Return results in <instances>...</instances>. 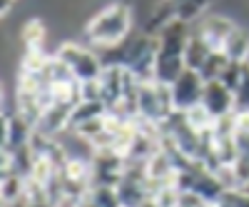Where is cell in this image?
<instances>
[{
    "mask_svg": "<svg viewBox=\"0 0 249 207\" xmlns=\"http://www.w3.org/2000/svg\"><path fill=\"white\" fill-rule=\"evenodd\" d=\"M155 60H157V38L142 33L122 43V68L130 70L140 82L155 80Z\"/></svg>",
    "mask_w": 249,
    "mask_h": 207,
    "instance_id": "cell-4",
    "label": "cell"
},
{
    "mask_svg": "<svg viewBox=\"0 0 249 207\" xmlns=\"http://www.w3.org/2000/svg\"><path fill=\"white\" fill-rule=\"evenodd\" d=\"M184 120L190 122V125H192L197 132L212 130V128H214V122H217V120H214L210 113H207V110L202 108V102H199V105H195V108H190V110H187V113H184Z\"/></svg>",
    "mask_w": 249,
    "mask_h": 207,
    "instance_id": "cell-21",
    "label": "cell"
},
{
    "mask_svg": "<svg viewBox=\"0 0 249 207\" xmlns=\"http://www.w3.org/2000/svg\"><path fill=\"white\" fill-rule=\"evenodd\" d=\"M244 65H247V68H249V55H247V60H244Z\"/></svg>",
    "mask_w": 249,
    "mask_h": 207,
    "instance_id": "cell-28",
    "label": "cell"
},
{
    "mask_svg": "<svg viewBox=\"0 0 249 207\" xmlns=\"http://www.w3.org/2000/svg\"><path fill=\"white\" fill-rule=\"evenodd\" d=\"M227 65H230L227 55H224L222 50H214L210 57L204 60V65H202L197 73L202 75V80H204V82H214V80H222V75H224Z\"/></svg>",
    "mask_w": 249,
    "mask_h": 207,
    "instance_id": "cell-20",
    "label": "cell"
},
{
    "mask_svg": "<svg viewBox=\"0 0 249 207\" xmlns=\"http://www.w3.org/2000/svg\"><path fill=\"white\" fill-rule=\"evenodd\" d=\"M127 168V157L117 150H95V157L90 162V185H107L117 188L122 180V172Z\"/></svg>",
    "mask_w": 249,
    "mask_h": 207,
    "instance_id": "cell-6",
    "label": "cell"
},
{
    "mask_svg": "<svg viewBox=\"0 0 249 207\" xmlns=\"http://www.w3.org/2000/svg\"><path fill=\"white\" fill-rule=\"evenodd\" d=\"M90 197L97 207H122L120 197H117V190L107 188V185H95V188H90Z\"/></svg>",
    "mask_w": 249,
    "mask_h": 207,
    "instance_id": "cell-22",
    "label": "cell"
},
{
    "mask_svg": "<svg viewBox=\"0 0 249 207\" xmlns=\"http://www.w3.org/2000/svg\"><path fill=\"white\" fill-rule=\"evenodd\" d=\"M107 115V108L105 102H88V100H80L77 105L72 108V115H70V130H77L80 125L95 120V117H102Z\"/></svg>",
    "mask_w": 249,
    "mask_h": 207,
    "instance_id": "cell-17",
    "label": "cell"
},
{
    "mask_svg": "<svg viewBox=\"0 0 249 207\" xmlns=\"http://www.w3.org/2000/svg\"><path fill=\"white\" fill-rule=\"evenodd\" d=\"M222 53L227 55L230 63H244L247 55H249V33H247V28H239L237 25L234 33L224 40Z\"/></svg>",
    "mask_w": 249,
    "mask_h": 207,
    "instance_id": "cell-15",
    "label": "cell"
},
{
    "mask_svg": "<svg viewBox=\"0 0 249 207\" xmlns=\"http://www.w3.org/2000/svg\"><path fill=\"white\" fill-rule=\"evenodd\" d=\"M242 190H244V192H247V195H249V182H247V185H244V188H242Z\"/></svg>",
    "mask_w": 249,
    "mask_h": 207,
    "instance_id": "cell-27",
    "label": "cell"
},
{
    "mask_svg": "<svg viewBox=\"0 0 249 207\" xmlns=\"http://www.w3.org/2000/svg\"><path fill=\"white\" fill-rule=\"evenodd\" d=\"M62 207H77V205H62Z\"/></svg>",
    "mask_w": 249,
    "mask_h": 207,
    "instance_id": "cell-30",
    "label": "cell"
},
{
    "mask_svg": "<svg viewBox=\"0 0 249 207\" xmlns=\"http://www.w3.org/2000/svg\"><path fill=\"white\" fill-rule=\"evenodd\" d=\"M187 70L184 57L179 55H160L155 60V82H162V85H175V80Z\"/></svg>",
    "mask_w": 249,
    "mask_h": 207,
    "instance_id": "cell-12",
    "label": "cell"
},
{
    "mask_svg": "<svg viewBox=\"0 0 249 207\" xmlns=\"http://www.w3.org/2000/svg\"><path fill=\"white\" fill-rule=\"evenodd\" d=\"M0 13H3V18L15 13V0H0Z\"/></svg>",
    "mask_w": 249,
    "mask_h": 207,
    "instance_id": "cell-26",
    "label": "cell"
},
{
    "mask_svg": "<svg viewBox=\"0 0 249 207\" xmlns=\"http://www.w3.org/2000/svg\"><path fill=\"white\" fill-rule=\"evenodd\" d=\"M234 145H237V157H249V132L239 130L234 132Z\"/></svg>",
    "mask_w": 249,
    "mask_h": 207,
    "instance_id": "cell-25",
    "label": "cell"
},
{
    "mask_svg": "<svg viewBox=\"0 0 249 207\" xmlns=\"http://www.w3.org/2000/svg\"><path fill=\"white\" fill-rule=\"evenodd\" d=\"M204 85H207V82L202 80V75H199L197 70L187 68V70L175 80V85H170V88H172V100H175V110L187 113L190 108L199 105V102H202V93H204Z\"/></svg>",
    "mask_w": 249,
    "mask_h": 207,
    "instance_id": "cell-7",
    "label": "cell"
},
{
    "mask_svg": "<svg viewBox=\"0 0 249 207\" xmlns=\"http://www.w3.org/2000/svg\"><path fill=\"white\" fill-rule=\"evenodd\" d=\"M214 50L210 48V43L204 40V35L199 30H192L190 35V43H187L184 48V65L190 68V70H199L204 65V60L210 57Z\"/></svg>",
    "mask_w": 249,
    "mask_h": 207,
    "instance_id": "cell-13",
    "label": "cell"
},
{
    "mask_svg": "<svg viewBox=\"0 0 249 207\" xmlns=\"http://www.w3.org/2000/svg\"><path fill=\"white\" fill-rule=\"evenodd\" d=\"M25 188H28V177L18 175V172H8L3 175V207H10L15 205L18 200L25 197Z\"/></svg>",
    "mask_w": 249,
    "mask_h": 207,
    "instance_id": "cell-18",
    "label": "cell"
},
{
    "mask_svg": "<svg viewBox=\"0 0 249 207\" xmlns=\"http://www.w3.org/2000/svg\"><path fill=\"white\" fill-rule=\"evenodd\" d=\"M135 23V8L124 0H112L110 5L97 10L85 23V35L95 48H117L130 38Z\"/></svg>",
    "mask_w": 249,
    "mask_h": 207,
    "instance_id": "cell-1",
    "label": "cell"
},
{
    "mask_svg": "<svg viewBox=\"0 0 249 207\" xmlns=\"http://www.w3.org/2000/svg\"><path fill=\"white\" fill-rule=\"evenodd\" d=\"M247 113H249V68L244 65L242 85L234 90V115H247Z\"/></svg>",
    "mask_w": 249,
    "mask_h": 207,
    "instance_id": "cell-23",
    "label": "cell"
},
{
    "mask_svg": "<svg viewBox=\"0 0 249 207\" xmlns=\"http://www.w3.org/2000/svg\"><path fill=\"white\" fill-rule=\"evenodd\" d=\"M202 207H217V205H207V202H204V205H202Z\"/></svg>",
    "mask_w": 249,
    "mask_h": 207,
    "instance_id": "cell-29",
    "label": "cell"
},
{
    "mask_svg": "<svg viewBox=\"0 0 249 207\" xmlns=\"http://www.w3.org/2000/svg\"><path fill=\"white\" fill-rule=\"evenodd\" d=\"M242 77H244V63H230L219 82H224V85L234 93V90L242 85Z\"/></svg>",
    "mask_w": 249,
    "mask_h": 207,
    "instance_id": "cell-24",
    "label": "cell"
},
{
    "mask_svg": "<svg viewBox=\"0 0 249 207\" xmlns=\"http://www.w3.org/2000/svg\"><path fill=\"white\" fill-rule=\"evenodd\" d=\"M43 75H45V80L50 82L53 88H65V85H75V82H77V77L72 75V70L62 63L57 55H53L48 60V65L43 68Z\"/></svg>",
    "mask_w": 249,
    "mask_h": 207,
    "instance_id": "cell-16",
    "label": "cell"
},
{
    "mask_svg": "<svg viewBox=\"0 0 249 207\" xmlns=\"http://www.w3.org/2000/svg\"><path fill=\"white\" fill-rule=\"evenodd\" d=\"M175 185H177L179 192H192L207 205H217L224 197V192H227L222 180L207 168L204 162H192L187 170L177 172L175 175Z\"/></svg>",
    "mask_w": 249,
    "mask_h": 207,
    "instance_id": "cell-2",
    "label": "cell"
},
{
    "mask_svg": "<svg viewBox=\"0 0 249 207\" xmlns=\"http://www.w3.org/2000/svg\"><path fill=\"white\" fill-rule=\"evenodd\" d=\"M202 108L210 113L214 120L234 115V93L219 80L207 82L204 93H202Z\"/></svg>",
    "mask_w": 249,
    "mask_h": 207,
    "instance_id": "cell-9",
    "label": "cell"
},
{
    "mask_svg": "<svg viewBox=\"0 0 249 207\" xmlns=\"http://www.w3.org/2000/svg\"><path fill=\"white\" fill-rule=\"evenodd\" d=\"M55 55L72 70L77 82L100 80L102 73H105V63H102L100 53H95L92 48H85V45L75 43V40H65V43H60Z\"/></svg>",
    "mask_w": 249,
    "mask_h": 207,
    "instance_id": "cell-5",
    "label": "cell"
},
{
    "mask_svg": "<svg viewBox=\"0 0 249 207\" xmlns=\"http://www.w3.org/2000/svg\"><path fill=\"white\" fill-rule=\"evenodd\" d=\"M20 38H23L25 48H43L45 40H48V28H45V23L40 18H30L28 23L23 25Z\"/></svg>",
    "mask_w": 249,
    "mask_h": 207,
    "instance_id": "cell-19",
    "label": "cell"
},
{
    "mask_svg": "<svg viewBox=\"0 0 249 207\" xmlns=\"http://www.w3.org/2000/svg\"><path fill=\"white\" fill-rule=\"evenodd\" d=\"M33 132H35V125L20 113L3 117V152H15L20 148H25V145H30Z\"/></svg>",
    "mask_w": 249,
    "mask_h": 207,
    "instance_id": "cell-8",
    "label": "cell"
},
{
    "mask_svg": "<svg viewBox=\"0 0 249 207\" xmlns=\"http://www.w3.org/2000/svg\"><path fill=\"white\" fill-rule=\"evenodd\" d=\"M234 28H237V23L224 13H207L197 25V30L204 35V40L210 43L212 50H222L224 40L234 33Z\"/></svg>",
    "mask_w": 249,
    "mask_h": 207,
    "instance_id": "cell-10",
    "label": "cell"
},
{
    "mask_svg": "<svg viewBox=\"0 0 249 207\" xmlns=\"http://www.w3.org/2000/svg\"><path fill=\"white\" fill-rule=\"evenodd\" d=\"M137 115L144 122L162 125L164 120L175 115V100H172V88L162 85V82H140L137 88Z\"/></svg>",
    "mask_w": 249,
    "mask_h": 207,
    "instance_id": "cell-3",
    "label": "cell"
},
{
    "mask_svg": "<svg viewBox=\"0 0 249 207\" xmlns=\"http://www.w3.org/2000/svg\"><path fill=\"white\" fill-rule=\"evenodd\" d=\"M144 172H147V177L155 180V182H172L175 175H177V168H175V162L170 160L167 152L157 150L147 162H144Z\"/></svg>",
    "mask_w": 249,
    "mask_h": 207,
    "instance_id": "cell-14",
    "label": "cell"
},
{
    "mask_svg": "<svg viewBox=\"0 0 249 207\" xmlns=\"http://www.w3.org/2000/svg\"><path fill=\"white\" fill-rule=\"evenodd\" d=\"M190 25L182 23V20H175L157 35V53L160 55H179L184 57V48L190 43Z\"/></svg>",
    "mask_w": 249,
    "mask_h": 207,
    "instance_id": "cell-11",
    "label": "cell"
}]
</instances>
